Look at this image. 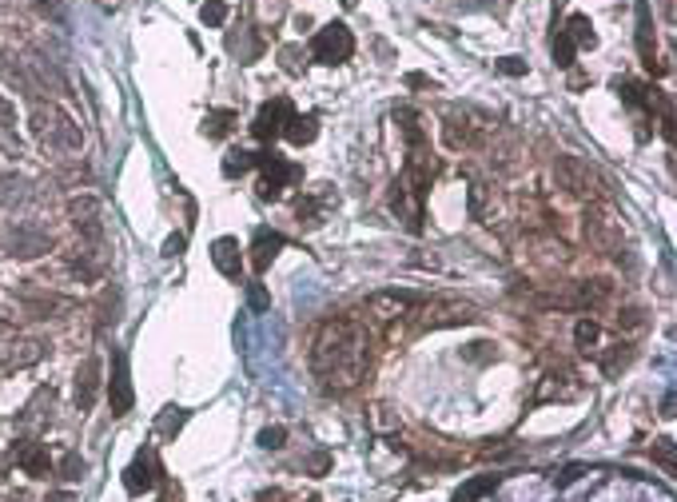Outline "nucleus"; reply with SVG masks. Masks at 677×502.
I'll return each instance as SVG.
<instances>
[{
	"label": "nucleus",
	"mask_w": 677,
	"mask_h": 502,
	"mask_svg": "<svg viewBox=\"0 0 677 502\" xmlns=\"http://www.w3.org/2000/svg\"><path fill=\"white\" fill-rule=\"evenodd\" d=\"M311 367L323 379L327 391H351L359 387V379L371 367V339L367 327L355 323L347 315L327 319L315 331V343H311Z\"/></svg>",
	"instance_id": "nucleus-1"
},
{
	"label": "nucleus",
	"mask_w": 677,
	"mask_h": 502,
	"mask_svg": "<svg viewBox=\"0 0 677 502\" xmlns=\"http://www.w3.org/2000/svg\"><path fill=\"white\" fill-rule=\"evenodd\" d=\"M28 124H33V136H36V144L44 148V152H53V156H76L80 148H84V132H80V124L73 116L64 112L60 104H53V100H36L33 104V116H28Z\"/></svg>",
	"instance_id": "nucleus-2"
},
{
	"label": "nucleus",
	"mask_w": 677,
	"mask_h": 502,
	"mask_svg": "<svg viewBox=\"0 0 677 502\" xmlns=\"http://www.w3.org/2000/svg\"><path fill=\"white\" fill-rule=\"evenodd\" d=\"M554 176H558V188H566L570 196L585 199V204H602L610 199V184L594 164H585L578 156H558L554 159Z\"/></svg>",
	"instance_id": "nucleus-3"
},
{
	"label": "nucleus",
	"mask_w": 677,
	"mask_h": 502,
	"mask_svg": "<svg viewBox=\"0 0 677 502\" xmlns=\"http://www.w3.org/2000/svg\"><path fill=\"white\" fill-rule=\"evenodd\" d=\"M582 236H585V244H590L598 256H618L622 251V224L614 219L610 212H605L602 204H590L585 208V216H582Z\"/></svg>",
	"instance_id": "nucleus-4"
},
{
	"label": "nucleus",
	"mask_w": 677,
	"mask_h": 502,
	"mask_svg": "<svg viewBox=\"0 0 677 502\" xmlns=\"http://www.w3.org/2000/svg\"><path fill=\"white\" fill-rule=\"evenodd\" d=\"M311 56H315L319 64H347V60L355 56V36H351V28L339 24V20L319 28L315 40H311Z\"/></svg>",
	"instance_id": "nucleus-5"
},
{
	"label": "nucleus",
	"mask_w": 677,
	"mask_h": 502,
	"mask_svg": "<svg viewBox=\"0 0 677 502\" xmlns=\"http://www.w3.org/2000/svg\"><path fill=\"white\" fill-rule=\"evenodd\" d=\"M422 307H427V299L414 295V291H379V295L367 299L371 319H379V323H399V319L419 315Z\"/></svg>",
	"instance_id": "nucleus-6"
},
{
	"label": "nucleus",
	"mask_w": 677,
	"mask_h": 502,
	"mask_svg": "<svg viewBox=\"0 0 677 502\" xmlns=\"http://www.w3.org/2000/svg\"><path fill=\"white\" fill-rule=\"evenodd\" d=\"M256 168L264 172L259 176V199H279L283 188L295 184V179L303 176L295 164H287V159L276 156V152H256Z\"/></svg>",
	"instance_id": "nucleus-7"
},
{
	"label": "nucleus",
	"mask_w": 677,
	"mask_h": 502,
	"mask_svg": "<svg viewBox=\"0 0 677 502\" xmlns=\"http://www.w3.org/2000/svg\"><path fill=\"white\" fill-rule=\"evenodd\" d=\"M68 219L88 244H104V208L96 196H73L68 199Z\"/></svg>",
	"instance_id": "nucleus-8"
},
{
	"label": "nucleus",
	"mask_w": 677,
	"mask_h": 502,
	"mask_svg": "<svg viewBox=\"0 0 677 502\" xmlns=\"http://www.w3.org/2000/svg\"><path fill=\"white\" fill-rule=\"evenodd\" d=\"M422 196H427V192H419V188L407 184V179H395V184H391V192H387L391 212L402 219V227H407V232H419V227H422Z\"/></svg>",
	"instance_id": "nucleus-9"
},
{
	"label": "nucleus",
	"mask_w": 677,
	"mask_h": 502,
	"mask_svg": "<svg viewBox=\"0 0 677 502\" xmlns=\"http://www.w3.org/2000/svg\"><path fill=\"white\" fill-rule=\"evenodd\" d=\"M291 116H295V108H291V100H287V96L267 100V104L259 108L256 124H251V136L264 140V144H271V140H279V136H283V128H287V120H291Z\"/></svg>",
	"instance_id": "nucleus-10"
},
{
	"label": "nucleus",
	"mask_w": 677,
	"mask_h": 502,
	"mask_svg": "<svg viewBox=\"0 0 677 502\" xmlns=\"http://www.w3.org/2000/svg\"><path fill=\"white\" fill-rule=\"evenodd\" d=\"M108 403H112V415H128L136 403L132 391V375H128V359L124 351H112V379H108Z\"/></svg>",
	"instance_id": "nucleus-11"
},
{
	"label": "nucleus",
	"mask_w": 677,
	"mask_h": 502,
	"mask_svg": "<svg viewBox=\"0 0 677 502\" xmlns=\"http://www.w3.org/2000/svg\"><path fill=\"white\" fill-rule=\"evenodd\" d=\"M633 16H638V56H642V64L650 68V72H665V68L658 64V33H653L650 0H638V5H633Z\"/></svg>",
	"instance_id": "nucleus-12"
},
{
	"label": "nucleus",
	"mask_w": 677,
	"mask_h": 502,
	"mask_svg": "<svg viewBox=\"0 0 677 502\" xmlns=\"http://www.w3.org/2000/svg\"><path fill=\"white\" fill-rule=\"evenodd\" d=\"M160 475H164V467H160L156 450H140V455L132 459V467L124 470V490L128 495H144V490H151L160 483Z\"/></svg>",
	"instance_id": "nucleus-13"
},
{
	"label": "nucleus",
	"mask_w": 677,
	"mask_h": 502,
	"mask_svg": "<svg viewBox=\"0 0 677 502\" xmlns=\"http://www.w3.org/2000/svg\"><path fill=\"white\" fill-rule=\"evenodd\" d=\"M24 68H28V72H33V76H28V84H33V92H36V88H53L56 96H68V80L60 76V68H56L48 56L28 53V56H24Z\"/></svg>",
	"instance_id": "nucleus-14"
},
{
	"label": "nucleus",
	"mask_w": 677,
	"mask_h": 502,
	"mask_svg": "<svg viewBox=\"0 0 677 502\" xmlns=\"http://www.w3.org/2000/svg\"><path fill=\"white\" fill-rule=\"evenodd\" d=\"M16 299L24 304V311H28L33 319H48V315H56V311L73 307V299L56 295V291H36V287H20Z\"/></svg>",
	"instance_id": "nucleus-15"
},
{
	"label": "nucleus",
	"mask_w": 677,
	"mask_h": 502,
	"mask_svg": "<svg viewBox=\"0 0 677 502\" xmlns=\"http://www.w3.org/2000/svg\"><path fill=\"white\" fill-rule=\"evenodd\" d=\"M48 247H53V239L44 232H36V227H16V232H8V239H5V251L13 259H33Z\"/></svg>",
	"instance_id": "nucleus-16"
},
{
	"label": "nucleus",
	"mask_w": 677,
	"mask_h": 502,
	"mask_svg": "<svg viewBox=\"0 0 677 502\" xmlns=\"http://www.w3.org/2000/svg\"><path fill=\"white\" fill-rule=\"evenodd\" d=\"M13 459L33 478H48V475H53V459H48L44 443H36V439H20V447H13Z\"/></svg>",
	"instance_id": "nucleus-17"
},
{
	"label": "nucleus",
	"mask_w": 677,
	"mask_h": 502,
	"mask_svg": "<svg viewBox=\"0 0 677 502\" xmlns=\"http://www.w3.org/2000/svg\"><path fill=\"white\" fill-rule=\"evenodd\" d=\"M211 264L219 267V275L239 279V271H244V251H239V239L219 236L216 244H211Z\"/></svg>",
	"instance_id": "nucleus-18"
},
{
	"label": "nucleus",
	"mask_w": 677,
	"mask_h": 502,
	"mask_svg": "<svg viewBox=\"0 0 677 502\" xmlns=\"http://www.w3.org/2000/svg\"><path fill=\"white\" fill-rule=\"evenodd\" d=\"M44 355H48V343H40V339H28V343L5 347V355H0V375L20 371V367H33L36 359H44Z\"/></svg>",
	"instance_id": "nucleus-19"
},
{
	"label": "nucleus",
	"mask_w": 677,
	"mask_h": 502,
	"mask_svg": "<svg viewBox=\"0 0 677 502\" xmlns=\"http://www.w3.org/2000/svg\"><path fill=\"white\" fill-rule=\"evenodd\" d=\"M100 399V359H84L76 371V407L92 410Z\"/></svg>",
	"instance_id": "nucleus-20"
},
{
	"label": "nucleus",
	"mask_w": 677,
	"mask_h": 502,
	"mask_svg": "<svg viewBox=\"0 0 677 502\" xmlns=\"http://www.w3.org/2000/svg\"><path fill=\"white\" fill-rule=\"evenodd\" d=\"M442 140H447V148L462 152V148H474V144H479V132H474V124H470L467 112H450L447 124H442Z\"/></svg>",
	"instance_id": "nucleus-21"
},
{
	"label": "nucleus",
	"mask_w": 677,
	"mask_h": 502,
	"mask_svg": "<svg viewBox=\"0 0 677 502\" xmlns=\"http://www.w3.org/2000/svg\"><path fill=\"white\" fill-rule=\"evenodd\" d=\"M283 247H287V239L279 232H256V244H251V267H256V275H264Z\"/></svg>",
	"instance_id": "nucleus-22"
},
{
	"label": "nucleus",
	"mask_w": 677,
	"mask_h": 502,
	"mask_svg": "<svg viewBox=\"0 0 677 502\" xmlns=\"http://www.w3.org/2000/svg\"><path fill=\"white\" fill-rule=\"evenodd\" d=\"M614 299V287L605 279H585L570 291V307H605Z\"/></svg>",
	"instance_id": "nucleus-23"
},
{
	"label": "nucleus",
	"mask_w": 677,
	"mask_h": 502,
	"mask_svg": "<svg viewBox=\"0 0 677 502\" xmlns=\"http://www.w3.org/2000/svg\"><path fill=\"white\" fill-rule=\"evenodd\" d=\"M53 407H56L53 387H40L36 395H33V403L24 407V419H20V423H24V427H33V430H40L44 423H53Z\"/></svg>",
	"instance_id": "nucleus-24"
},
{
	"label": "nucleus",
	"mask_w": 677,
	"mask_h": 502,
	"mask_svg": "<svg viewBox=\"0 0 677 502\" xmlns=\"http://www.w3.org/2000/svg\"><path fill=\"white\" fill-rule=\"evenodd\" d=\"M566 36L574 40V48H598V33H594V20L585 13H574L566 20Z\"/></svg>",
	"instance_id": "nucleus-25"
},
{
	"label": "nucleus",
	"mask_w": 677,
	"mask_h": 502,
	"mask_svg": "<svg viewBox=\"0 0 677 502\" xmlns=\"http://www.w3.org/2000/svg\"><path fill=\"white\" fill-rule=\"evenodd\" d=\"M283 136H287L295 148L311 144V140L319 136V116H291V120H287V128H283Z\"/></svg>",
	"instance_id": "nucleus-26"
},
{
	"label": "nucleus",
	"mask_w": 677,
	"mask_h": 502,
	"mask_svg": "<svg viewBox=\"0 0 677 502\" xmlns=\"http://www.w3.org/2000/svg\"><path fill=\"white\" fill-rule=\"evenodd\" d=\"M614 92H618L622 104H630V108H650L653 104V96L645 92V84H638V80H630V76L614 80Z\"/></svg>",
	"instance_id": "nucleus-27"
},
{
	"label": "nucleus",
	"mask_w": 677,
	"mask_h": 502,
	"mask_svg": "<svg viewBox=\"0 0 677 502\" xmlns=\"http://www.w3.org/2000/svg\"><path fill=\"white\" fill-rule=\"evenodd\" d=\"M395 120H399L402 136H407V148H422V144H427V128H422V120H419L414 108H399Z\"/></svg>",
	"instance_id": "nucleus-28"
},
{
	"label": "nucleus",
	"mask_w": 677,
	"mask_h": 502,
	"mask_svg": "<svg viewBox=\"0 0 677 502\" xmlns=\"http://www.w3.org/2000/svg\"><path fill=\"white\" fill-rule=\"evenodd\" d=\"M28 199V179L0 176V208H20Z\"/></svg>",
	"instance_id": "nucleus-29"
},
{
	"label": "nucleus",
	"mask_w": 677,
	"mask_h": 502,
	"mask_svg": "<svg viewBox=\"0 0 677 502\" xmlns=\"http://www.w3.org/2000/svg\"><path fill=\"white\" fill-rule=\"evenodd\" d=\"M231 124H236V112H231V108H216V112L204 116V136L219 140V136L231 132Z\"/></svg>",
	"instance_id": "nucleus-30"
},
{
	"label": "nucleus",
	"mask_w": 677,
	"mask_h": 502,
	"mask_svg": "<svg viewBox=\"0 0 677 502\" xmlns=\"http://www.w3.org/2000/svg\"><path fill=\"white\" fill-rule=\"evenodd\" d=\"M256 168V152H244V148H231V152L224 156V176L227 179H236V176H244Z\"/></svg>",
	"instance_id": "nucleus-31"
},
{
	"label": "nucleus",
	"mask_w": 677,
	"mask_h": 502,
	"mask_svg": "<svg viewBox=\"0 0 677 502\" xmlns=\"http://www.w3.org/2000/svg\"><path fill=\"white\" fill-rule=\"evenodd\" d=\"M598 339H602V327L594 323L590 315L578 319V327H574V343H578L582 351H590V347H598Z\"/></svg>",
	"instance_id": "nucleus-32"
},
{
	"label": "nucleus",
	"mask_w": 677,
	"mask_h": 502,
	"mask_svg": "<svg viewBox=\"0 0 677 502\" xmlns=\"http://www.w3.org/2000/svg\"><path fill=\"white\" fill-rule=\"evenodd\" d=\"M184 423H188V410H179V407H168L164 415H160L156 430H160V435H164V439H176V435H179V427H184Z\"/></svg>",
	"instance_id": "nucleus-33"
},
{
	"label": "nucleus",
	"mask_w": 677,
	"mask_h": 502,
	"mask_svg": "<svg viewBox=\"0 0 677 502\" xmlns=\"http://www.w3.org/2000/svg\"><path fill=\"white\" fill-rule=\"evenodd\" d=\"M574 53H578V48H574L570 36H566V33L554 36V64H558V68H574Z\"/></svg>",
	"instance_id": "nucleus-34"
},
{
	"label": "nucleus",
	"mask_w": 677,
	"mask_h": 502,
	"mask_svg": "<svg viewBox=\"0 0 677 502\" xmlns=\"http://www.w3.org/2000/svg\"><path fill=\"white\" fill-rule=\"evenodd\" d=\"M199 20H204L208 28H224V20H227V5H224V0H208V5L199 8Z\"/></svg>",
	"instance_id": "nucleus-35"
},
{
	"label": "nucleus",
	"mask_w": 677,
	"mask_h": 502,
	"mask_svg": "<svg viewBox=\"0 0 677 502\" xmlns=\"http://www.w3.org/2000/svg\"><path fill=\"white\" fill-rule=\"evenodd\" d=\"M116 311H120V291H104V299H100V319L96 323L100 327H108V323H116Z\"/></svg>",
	"instance_id": "nucleus-36"
},
{
	"label": "nucleus",
	"mask_w": 677,
	"mask_h": 502,
	"mask_svg": "<svg viewBox=\"0 0 677 502\" xmlns=\"http://www.w3.org/2000/svg\"><path fill=\"white\" fill-rule=\"evenodd\" d=\"M60 478H68V483H76V478H84V459L68 450V455L60 459Z\"/></svg>",
	"instance_id": "nucleus-37"
},
{
	"label": "nucleus",
	"mask_w": 677,
	"mask_h": 502,
	"mask_svg": "<svg viewBox=\"0 0 677 502\" xmlns=\"http://www.w3.org/2000/svg\"><path fill=\"white\" fill-rule=\"evenodd\" d=\"M283 439H287V430H283V427H264V430H259V447H264V450H279Z\"/></svg>",
	"instance_id": "nucleus-38"
},
{
	"label": "nucleus",
	"mask_w": 677,
	"mask_h": 502,
	"mask_svg": "<svg viewBox=\"0 0 677 502\" xmlns=\"http://www.w3.org/2000/svg\"><path fill=\"white\" fill-rule=\"evenodd\" d=\"M494 68H498L502 76H527V60H518V56H502V60H494Z\"/></svg>",
	"instance_id": "nucleus-39"
},
{
	"label": "nucleus",
	"mask_w": 677,
	"mask_h": 502,
	"mask_svg": "<svg viewBox=\"0 0 677 502\" xmlns=\"http://www.w3.org/2000/svg\"><path fill=\"white\" fill-rule=\"evenodd\" d=\"M653 459L673 475V439H658V443H653Z\"/></svg>",
	"instance_id": "nucleus-40"
},
{
	"label": "nucleus",
	"mask_w": 677,
	"mask_h": 502,
	"mask_svg": "<svg viewBox=\"0 0 677 502\" xmlns=\"http://www.w3.org/2000/svg\"><path fill=\"white\" fill-rule=\"evenodd\" d=\"M247 304H251V311H267L271 307L264 284H247Z\"/></svg>",
	"instance_id": "nucleus-41"
},
{
	"label": "nucleus",
	"mask_w": 677,
	"mask_h": 502,
	"mask_svg": "<svg viewBox=\"0 0 677 502\" xmlns=\"http://www.w3.org/2000/svg\"><path fill=\"white\" fill-rule=\"evenodd\" d=\"M494 487V478H479V483H470L467 490H462V495L459 498H454V502H474V498H479V495H487V490Z\"/></svg>",
	"instance_id": "nucleus-42"
},
{
	"label": "nucleus",
	"mask_w": 677,
	"mask_h": 502,
	"mask_svg": "<svg viewBox=\"0 0 677 502\" xmlns=\"http://www.w3.org/2000/svg\"><path fill=\"white\" fill-rule=\"evenodd\" d=\"M33 5L40 8V16H53L56 24H64V8H60L56 0H33Z\"/></svg>",
	"instance_id": "nucleus-43"
},
{
	"label": "nucleus",
	"mask_w": 677,
	"mask_h": 502,
	"mask_svg": "<svg viewBox=\"0 0 677 502\" xmlns=\"http://www.w3.org/2000/svg\"><path fill=\"white\" fill-rule=\"evenodd\" d=\"M13 124H16V108H13V100L0 96V128H13Z\"/></svg>",
	"instance_id": "nucleus-44"
},
{
	"label": "nucleus",
	"mask_w": 677,
	"mask_h": 502,
	"mask_svg": "<svg viewBox=\"0 0 677 502\" xmlns=\"http://www.w3.org/2000/svg\"><path fill=\"white\" fill-rule=\"evenodd\" d=\"M467 359H474V363H482V359H494V343H470Z\"/></svg>",
	"instance_id": "nucleus-45"
},
{
	"label": "nucleus",
	"mask_w": 677,
	"mask_h": 502,
	"mask_svg": "<svg viewBox=\"0 0 677 502\" xmlns=\"http://www.w3.org/2000/svg\"><path fill=\"white\" fill-rule=\"evenodd\" d=\"M283 68H287V72H299V53H295V48H283Z\"/></svg>",
	"instance_id": "nucleus-46"
},
{
	"label": "nucleus",
	"mask_w": 677,
	"mask_h": 502,
	"mask_svg": "<svg viewBox=\"0 0 677 502\" xmlns=\"http://www.w3.org/2000/svg\"><path fill=\"white\" fill-rule=\"evenodd\" d=\"M179 251H184V236H171L168 244H164V256H168V259H176Z\"/></svg>",
	"instance_id": "nucleus-47"
},
{
	"label": "nucleus",
	"mask_w": 677,
	"mask_h": 502,
	"mask_svg": "<svg viewBox=\"0 0 677 502\" xmlns=\"http://www.w3.org/2000/svg\"><path fill=\"white\" fill-rule=\"evenodd\" d=\"M407 88H434V80L422 72H407Z\"/></svg>",
	"instance_id": "nucleus-48"
},
{
	"label": "nucleus",
	"mask_w": 677,
	"mask_h": 502,
	"mask_svg": "<svg viewBox=\"0 0 677 502\" xmlns=\"http://www.w3.org/2000/svg\"><path fill=\"white\" fill-rule=\"evenodd\" d=\"M48 502H73V495H53Z\"/></svg>",
	"instance_id": "nucleus-49"
},
{
	"label": "nucleus",
	"mask_w": 677,
	"mask_h": 502,
	"mask_svg": "<svg viewBox=\"0 0 677 502\" xmlns=\"http://www.w3.org/2000/svg\"><path fill=\"white\" fill-rule=\"evenodd\" d=\"M8 331H13V327H8V323H5V319H0V339H5V335H8Z\"/></svg>",
	"instance_id": "nucleus-50"
},
{
	"label": "nucleus",
	"mask_w": 677,
	"mask_h": 502,
	"mask_svg": "<svg viewBox=\"0 0 677 502\" xmlns=\"http://www.w3.org/2000/svg\"><path fill=\"white\" fill-rule=\"evenodd\" d=\"M339 5H343V8H355V5H359V0H339Z\"/></svg>",
	"instance_id": "nucleus-51"
},
{
	"label": "nucleus",
	"mask_w": 677,
	"mask_h": 502,
	"mask_svg": "<svg viewBox=\"0 0 677 502\" xmlns=\"http://www.w3.org/2000/svg\"><path fill=\"white\" fill-rule=\"evenodd\" d=\"M164 502H171V498H164Z\"/></svg>",
	"instance_id": "nucleus-52"
}]
</instances>
